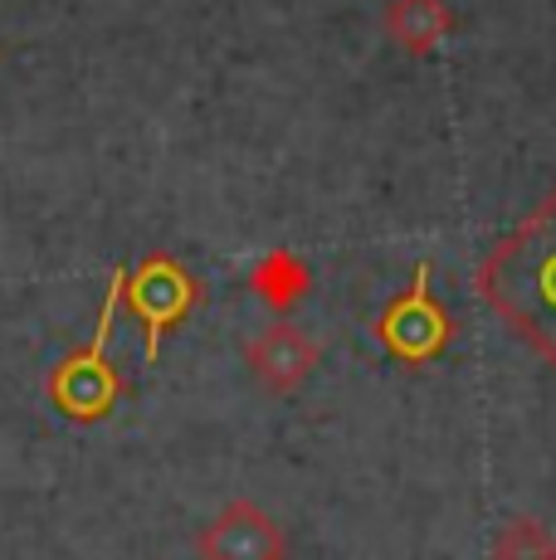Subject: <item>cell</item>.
<instances>
[{
  "mask_svg": "<svg viewBox=\"0 0 556 560\" xmlns=\"http://www.w3.org/2000/svg\"><path fill=\"white\" fill-rule=\"evenodd\" d=\"M494 560H556V536L537 516H508L494 536Z\"/></svg>",
  "mask_w": 556,
  "mask_h": 560,
  "instance_id": "9",
  "label": "cell"
},
{
  "mask_svg": "<svg viewBox=\"0 0 556 560\" xmlns=\"http://www.w3.org/2000/svg\"><path fill=\"white\" fill-rule=\"evenodd\" d=\"M317 357H323L317 341L308 337V331H298L293 322H274V327H264L259 337L250 341V351H244L250 371L259 375V385L274 390V395H293L298 385L317 371Z\"/></svg>",
  "mask_w": 556,
  "mask_h": 560,
  "instance_id": "6",
  "label": "cell"
},
{
  "mask_svg": "<svg viewBox=\"0 0 556 560\" xmlns=\"http://www.w3.org/2000/svg\"><path fill=\"white\" fill-rule=\"evenodd\" d=\"M123 288H127V268L117 264L108 278V293H103V303H99L93 337L83 341V347H73L45 381L49 405H55L69 424H103V419H113L117 400H123V375H117V365L108 357L113 322H117V307H123Z\"/></svg>",
  "mask_w": 556,
  "mask_h": 560,
  "instance_id": "2",
  "label": "cell"
},
{
  "mask_svg": "<svg viewBox=\"0 0 556 560\" xmlns=\"http://www.w3.org/2000/svg\"><path fill=\"white\" fill-rule=\"evenodd\" d=\"M454 331H459V322H454V312L444 307V298L435 293L430 264H415L410 288H405L401 298H391L377 317L381 351H386L391 361L410 365V371L440 361L449 351V341H454Z\"/></svg>",
  "mask_w": 556,
  "mask_h": 560,
  "instance_id": "4",
  "label": "cell"
},
{
  "mask_svg": "<svg viewBox=\"0 0 556 560\" xmlns=\"http://www.w3.org/2000/svg\"><path fill=\"white\" fill-rule=\"evenodd\" d=\"M250 288L259 293L264 307H274L278 317H283V312H293L308 298V288H313V268H308V258L293 254V249H269L259 264H254Z\"/></svg>",
  "mask_w": 556,
  "mask_h": 560,
  "instance_id": "7",
  "label": "cell"
},
{
  "mask_svg": "<svg viewBox=\"0 0 556 560\" xmlns=\"http://www.w3.org/2000/svg\"><path fill=\"white\" fill-rule=\"evenodd\" d=\"M123 303L132 312V322L142 327V357L147 365L162 361V341L181 322L196 312L200 303V283L176 254L166 249H147L137 258V268H127V288Z\"/></svg>",
  "mask_w": 556,
  "mask_h": 560,
  "instance_id": "3",
  "label": "cell"
},
{
  "mask_svg": "<svg viewBox=\"0 0 556 560\" xmlns=\"http://www.w3.org/2000/svg\"><path fill=\"white\" fill-rule=\"evenodd\" d=\"M200 560H288V536L259 502L234 498L220 516L196 532Z\"/></svg>",
  "mask_w": 556,
  "mask_h": 560,
  "instance_id": "5",
  "label": "cell"
},
{
  "mask_svg": "<svg viewBox=\"0 0 556 560\" xmlns=\"http://www.w3.org/2000/svg\"><path fill=\"white\" fill-rule=\"evenodd\" d=\"M478 293L556 371V190L488 249Z\"/></svg>",
  "mask_w": 556,
  "mask_h": 560,
  "instance_id": "1",
  "label": "cell"
},
{
  "mask_svg": "<svg viewBox=\"0 0 556 560\" xmlns=\"http://www.w3.org/2000/svg\"><path fill=\"white\" fill-rule=\"evenodd\" d=\"M449 25H454V20H449L444 0H395L386 15L391 39L405 54H430L449 35Z\"/></svg>",
  "mask_w": 556,
  "mask_h": 560,
  "instance_id": "8",
  "label": "cell"
}]
</instances>
